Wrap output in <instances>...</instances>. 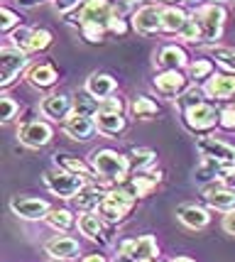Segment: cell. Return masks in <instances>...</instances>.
Segmentation results:
<instances>
[{
    "label": "cell",
    "instance_id": "cell-1",
    "mask_svg": "<svg viewBox=\"0 0 235 262\" xmlns=\"http://www.w3.org/2000/svg\"><path fill=\"white\" fill-rule=\"evenodd\" d=\"M91 169L96 171V177H101L105 184H120L130 177V157L120 155L115 149H93L89 155Z\"/></svg>",
    "mask_w": 235,
    "mask_h": 262
},
{
    "label": "cell",
    "instance_id": "cell-2",
    "mask_svg": "<svg viewBox=\"0 0 235 262\" xmlns=\"http://www.w3.org/2000/svg\"><path fill=\"white\" fill-rule=\"evenodd\" d=\"M191 17L196 20L199 30H201V42L203 45H216L223 34V25L228 12L221 3H203V5H196L191 10Z\"/></svg>",
    "mask_w": 235,
    "mask_h": 262
},
{
    "label": "cell",
    "instance_id": "cell-3",
    "mask_svg": "<svg viewBox=\"0 0 235 262\" xmlns=\"http://www.w3.org/2000/svg\"><path fill=\"white\" fill-rule=\"evenodd\" d=\"M45 186L49 189V194L56 196V199H64V201H74L81 189L89 184L86 177L81 174H74V171H67V169H47L45 171Z\"/></svg>",
    "mask_w": 235,
    "mask_h": 262
},
{
    "label": "cell",
    "instance_id": "cell-4",
    "mask_svg": "<svg viewBox=\"0 0 235 262\" xmlns=\"http://www.w3.org/2000/svg\"><path fill=\"white\" fill-rule=\"evenodd\" d=\"M135 204H137V199H133L127 191H123V189L118 186V189H108V191H105L103 201L98 204V208H96V213H98L105 223L118 226V223H123L125 218L130 216V211L135 208Z\"/></svg>",
    "mask_w": 235,
    "mask_h": 262
},
{
    "label": "cell",
    "instance_id": "cell-5",
    "mask_svg": "<svg viewBox=\"0 0 235 262\" xmlns=\"http://www.w3.org/2000/svg\"><path fill=\"white\" fill-rule=\"evenodd\" d=\"M30 67V54L20 47L5 45L0 47V89H10L15 81L25 74V69Z\"/></svg>",
    "mask_w": 235,
    "mask_h": 262
},
{
    "label": "cell",
    "instance_id": "cell-6",
    "mask_svg": "<svg viewBox=\"0 0 235 262\" xmlns=\"http://www.w3.org/2000/svg\"><path fill=\"white\" fill-rule=\"evenodd\" d=\"M115 15H118L115 5L108 3V0H81L76 10H71L67 15V20L74 23L76 27H81V25H86V23H98L108 27V23H111Z\"/></svg>",
    "mask_w": 235,
    "mask_h": 262
},
{
    "label": "cell",
    "instance_id": "cell-7",
    "mask_svg": "<svg viewBox=\"0 0 235 262\" xmlns=\"http://www.w3.org/2000/svg\"><path fill=\"white\" fill-rule=\"evenodd\" d=\"M184 125L189 127L194 135H206L216 130V125H221V111L213 103H199L184 111Z\"/></svg>",
    "mask_w": 235,
    "mask_h": 262
},
{
    "label": "cell",
    "instance_id": "cell-8",
    "mask_svg": "<svg viewBox=\"0 0 235 262\" xmlns=\"http://www.w3.org/2000/svg\"><path fill=\"white\" fill-rule=\"evenodd\" d=\"M159 257V245L152 235H140V238L123 240L118 245V260L120 262H140Z\"/></svg>",
    "mask_w": 235,
    "mask_h": 262
},
{
    "label": "cell",
    "instance_id": "cell-9",
    "mask_svg": "<svg viewBox=\"0 0 235 262\" xmlns=\"http://www.w3.org/2000/svg\"><path fill=\"white\" fill-rule=\"evenodd\" d=\"M54 137V127L49 120H27L23 125L17 127V140L20 145L30 149H39V147H47Z\"/></svg>",
    "mask_w": 235,
    "mask_h": 262
},
{
    "label": "cell",
    "instance_id": "cell-10",
    "mask_svg": "<svg viewBox=\"0 0 235 262\" xmlns=\"http://www.w3.org/2000/svg\"><path fill=\"white\" fill-rule=\"evenodd\" d=\"M74 113V96L69 93H47L39 101V115L49 123H64Z\"/></svg>",
    "mask_w": 235,
    "mask_h": 262
},
{
    "label": "cell",
    "instance_id": "cell-11",
    "mask_svg": "<svg viewBox=\"0 0 235 262\" xmlns=\"http://www.w3.org/2000/svg\"><path fill=\"white\" fill-rule=\"evenodd\" d=\"M162 15H164V8L159 3H147L142 8L133 10L130 25H133L135 32L140 34H157L162 32Z\"/></svg>",
    "mask_w": 235,
    "mask_h": 262
},
{
    "label": "cell",
    "instance_id": "cell-12",
    "mask_svg": "<svg viewBox=\"0 0 235 262\" xmlns=\"http://www.w3.org/2000/svg\"><path fill=\"white\" fill-rule=\"evenodd\" d=\"M10 211L20 221H45L52 211V206H49V201L37 199V196H12Z\"/></svg>",
    "mask_w": 235,
    "mask_h": 262
},
{
    "label": "cell",
    "instance_id": "cell-13",
    "mask_svg": "<svg viewBox=\"0 0 235 262\" xmlns=\"http://www.w3.org/2000/svg\"><path fill=\"white\" fill-rule=\"evenodd\" d=\"M162 182V174L155 169H147V171H133L125 182H120L118 186L127 191V194L133 196V199H145L155 191L157 186Z\"/></svg>",
    "mask_w": 235,
    "mask_h": 262
},
{
    "label": "cell",
    "instance_id": "cell-14",
    "mask_svg": "<svg viewBox=\"0 0 235 262\" xmlns=\"http://www.w3.org/2000/svg\"><path fill=\"white\" fill-rule=\"evenodd\" d=\"M189 74H184V71H157L152 86L162 98H179L189 89Z\"/></svg>",
    "mask_w": 235,
    "mask_h": 262
},
{
    "label": "cell",
    "instance_id": "cell-15",
    "mask_svg": "<svg viewBox=\"0 0 235 262\" xmlns=\"http://www.w3.org/2000/svg\"><path fill=\"white\" fill-rule=\"evenodd\" d=\"M235 174V164L228 162H218L211 157H201V164L196 167L194 177L199 184H216V182H228Z\"/></svg>",
    "mask_w": 235,
    "mask_h": 262
},
{
    "label": "cell",
    "instance_id": "cell-16",
    "mask_svg": "<svg viewBox=\"0 0 235 262\" xmlns=\"http://www.w3.org/2000/svg\"><path fill=\"white\" fill-rule=\"evenodd\" d=\"M203 201H206V206L213 208V211L230 213V211H235V189L225 186V182L208 184V186L203 189Z\"/></svg>",
    "mask_w": 235,
    "mask_h": 262
},
{
    "label": "cell",
    "instance_id": "cell-17",
    "mask_svg": "<svg viewBox=\"0 0 235 262\" xmlns=\"http://www.w3.org/2000/svg\"><path fill=\"white\" fill-rule=\"evenodd\" d=\"M196 149H199L201 157H211V160L235 164V145H228L225 140H218L213 135H201L196 140Z\"/></svg>",
    "mask_w": 235,
    "mask_h": 262
},
{
    "label": "cell",
    "instance_id": "cell-18",
    "mask_svg": "<svg viewBox=\"0 0 235 262\" xmlns=\"http://www.w3.org/2000/svg\"><path fill=\"white\" fill-rule=\"evenodd\" d=\"M61 130H64V135L71 137V140H76V142H89L91 137L98 133V127H96V118L93 115H81V113H71L61 123Z\"/></svg>",
    "mask_w": 235,
    "mask_h": 262
},
{
    "label": "cell",
    "instance_id": "cell-19",
    "mask_svg": "<svg viewBox=\"0 0 235 262\" xmlns=\"http://www.w3.org/2000/svg\"><path fill=\"white\" fill-rule=\"evenodd\" d=\"M189 54L179 45H164L155 52V69L157 71H184L189 67Z\"/></svg>",
    "mask_w": 235,
    "mask_h": 262
},
{
    "label": "cell",
    "instance_id": "cell-20",
    "mask_svg": "<svg viewBox=\"0 0 235 262\" xmlns=\"http://www.w3.org/2000/svg\"><path fill=\"white\" fill-rule=\"evenodd\" d=\"M203 91L208 98L213 101H228V98H233L235 96V74L230 71H216L211 79H206L203 83Z\"/></svg>",
    "mask_w": 235,
    "mask_h": 262
},
{
    "label": "cell",
    "instance_id": "cell-21",
    "mask_svg": "<svg viewBox=\"0 0 235 262\" xmlns=\"http://www.w3.org/2000/svg\"><path fill=\"white\" fill-rule=\"evenodd\" d=\"M45 252L49 257L69 262V260H76L78 255H81V245H78V240L71 238V235H54L52 240L45 243Z\"/></svg>",
    "mask_w": 235,
    "mask_h": 262
},
{
    "label": "cell",
    "instance_id": "cell-22",
    "mask_svg": "<svg viewBox=\"0 0 235 262\" xmlns=\"http://www.w3.org/2000/svg\"><path fill=\"white\" fill-rule=\"evenodd\" d=\"M177 221L189 230H203L211 223V213L199 204H181L177 208Z\"/></svg>",
    "mask_w": 235,
    "mask_h": 262
},
{
    "label": "cell",
    "instance_id": "cell-23",
    "mask_svg": "<svg viewBox=\"0 0 235 262\" xmlns=\"http://www.w3.org/2000/svg\"><path fill=\"white\" fill-rule=\"evenodd\" d=\"M83 89H86V91H89L93 98L103 101V98H111V96H115V91H118V81L113 79L111 74H103V71H93L89 79H86Z\"/></svg>",
    "mask_w": 235,
    "mask_h": 262
},
{
    "label": "cell",
    "instance_id": "cell-24",
    "mask_svg": "<svg viewBox=\"0 0 235 262\" xmlns=\"http://www.w3.org/2000/svg\"><path fill=\"white\" fill-rule=\"evenodd\" d=\"M103 221L96 211H81V216H78V221H76V228H78V233L83 235V238H89V240H93V243H105V228H103Z\"/></svg>",
    "mask_w": 235,
    "mask_h": 262
},
{
    "label": "cell",
    "instance_id": "cell-25",
    "mask_svg": "<svg viewBox=\"0 0 235 262\" xmlns=\"http://www.w3.org/2000/svg\"><path fill=\"white\" fill-rule=\"evenodd\" d=\"M27 81H30V86L37 89V91H47V89H52L56 81H59V74H56L54 64L42 61V64H34V67L27 71Z\"/></svg>",
    "mask_w": 235,
    "mask_h": 262
},
{
    "label": "cell",
    "instance_id": "cell-26",
    "mask_svg": "<svg viewBox=\"0 0 235 262\" xmlns=\"http://www.w3.org/2000/svg\"><path fill=\"white\" fill-rule=\"evenodd\" d=\"M93 118H96V127H98V133L103 137H118L127 130V118L123 113H103V111H98Z\"/></svg>",
    "mask_w": 235,
    "mask_h": 262
},
{
    "label": "cell",
    "instance_id": "cell-27",
    "mask_svg": "<svg viewBox=\"0 0 235 262\" xmlns=\"http://www.w3.org/2000/svg\"><path fill=\"white\" fill-rule=\"evenodd\" d=\"M189 23V15L177 8V5H164V15H162V32L167 34H181L184 25Z\"/></svg>",
    "mask_w": 235,
    "mask_h": 262
},
{
    "label": "cell",
    "instance_id": "cell-28",
    "mask_svg": "<svg viewBox=\"0 0 235 262\" xmlns=\"http://www.w3.org/2000/svg\"><path fill=\"white\" fill-rule=\"evenodd\" d=\"M54 164L59 167V169H67V171H74V174H81V177H86L89 182L98 179V177H96V171L91 169L89 162L78 160V157H74V155H54Z\"/></svg>",
    "mask_w": 235,
    "mask_h": 262
},
{
    "label": "cell",
    "instance_id": "cell-29",
    "mask_svg": "<svg viewBox=\"0 0 235 262\" xmlns=\"http://www.w3.org/2000/svg\"><path fill=\"white\" fill-rule=\"evenodd\" d=\"M127 111H130V115L135 120H152L159 113V105L149 96H135L130 101V105H127Z\"/></svg>",
    "mask_w": 235,
    "mask_h": 262
},
{
    "label": "cell",
    "instance_id": "cell-30",
    "mask_svg": "<svg viewBox=\"0 0 235 262\" xmlns=\"http://www.w3.org/2000/svg\"><path fill=\"white\" fill-rule=\"evenodd\" d=\"M76 221L78 218L74 216L69 208H52L49 216L45 218V223L52 230H56V233H67V230H71L74 226H76Z\"/></svg>",
    "mask_w": 235,
    "mask_h": 262
},
{
    "label": "cell",
    "instance_id": "cell-31",
    "mask_svg": "<svg viewBox=\"0 0 235 262\" xmlns=\"http://www.w3.org/2000/svg\"><path fill=\"white\" fill-rule=\"evenodd\" d=\"M103 196H105V191H103V189L93 186V184H86V186L81 189V194L74 199V204H76L78 211H96V208H98V204L103 201Z\"/></svg>",
    "mask_w": 235,
    "mask_h": 262
},
{
    "label": "cell",
    "instance_id": "cell-32",
    "mask_svg": "<svg viewBox=\"0 0 235 262\" xmlns=\"http://www.w3.org/2000/svg\"><path fill=\"white\" fill-rule=\"evenodd\" d=\"M130 167L133 171H147V169H155L157 164V152L149 147H133L130 149Z\"/></svg>",
    "mask_w": 235,
    "mask_h": 262
},
{
    "label": "cell",
    "instance_id": "cell-33",
    "mask_svg": "<svg viewBox=\"0 0 235 262\" xmlns=\"http://www.w3.org/2000/svg\"><path fill=\"white\" fill-rule=\"evenodd\" d=\"M101 111V101L98 98H93L86 89L83 91H78L74 96V113H81V115H96Z\"/></svg>",
    "mask_w": 235,
    "mask_h": 262
},
{
    "label": "cell",
    "instance_id": "cell-34",
    "mask_svg": "<svg viewBox=\"0 0 235 262\" xmlns=\"http://www.w3.org/2000/svg\"><path fill=\"white\" fill-rule=\"evenodd\" d=\"M186 74H189L191 81H206L216 74V64H213L211 59H194V61H189V67H186Z\"/></svg>",
    "mask_w": 235,
    "mask_h": 262
},
{
    "label": "cell",
    "instance_id": "cell-35",
    "mask_svg": "<svg viewBox=\"0 0 235 262\" xmlns=\"http://www.w3.org/2000/svg\"><path fill=\"white\" fill-rule=\"evenodd\" d=\"M52 42H54V34L49 32V30H45V27H37V30H32V37H30V45H27V54H37V52H45V49H49L52 47Z\"/></svg>",
    "mask_w": 235,
    "mask_h": 262
},
{
    "label": "cell",
    "instance_id": "cell-36",
    "mask_svg": "<svg viewBox=\"0 0 235 262\" xmlns=\"http://www.w3.org/2000/svg\"><path fill=\"white\" fill-rule=\"evenodd\" d=\"M211 57L216 59V64L218 67H223L225 71H230V74H235V49H230V47H211Z\"/></svg>",
    "mask_w": 235,
    "mask_h": 262
},
{
    "label": "cell",
    "instance_id": "cell-37",
    "mask_svg": "<svg viewBox=\"0 0 235 262\" xmlns=\"http://www.w3.org/2000/svg\"><path fill=\"white\" fill-rule=\"evenodd\" d=\"M17 115H20V103L15 101L12 96L3 93V96H0V120L8 125V123H12Z\"/></svg>",
    "mask_w": 235,
    "mask_h": 262
},
{
    "label": "cell",
    "instance_id": "cell-38",
    "mask_svg": "<svg viewBox=\"0 0 235 262\" xmlns=\"http://www.w3.org/2000/svg\"><path fill=\"white\" fill-rule=\"evenodd\" d=\"M78 32H81V37H83L86 42L98 45L103 37H105L108 27H105V25H98V23H86V25H81V27H78Z\"/></svg>",
    "mask_w": 235,
    "mask_h": 262
},
{
    "label": "cell",
    "instance_id": "cell-39",
    "mask_svg": "<svg viewBox=\"0 0 235 262\" xmlns=\"http://www.w3.org/2000/svg\"><path fill=\"white\" fill-rule=\"evenodd\" d=\"M20 23H23V17L17 15L15 10H10V8H0V32L3 34H10L12 30H17L20 27Z\"/></svg>",
    "mask_w": 235,
    "mask_h": 262
},
{
    "label": "cell",
    "instance_id": "cell-40",
    "mask_svg": "<svg viewBox=\"0 0 235 262\" xmlns=\"http://www.w3.org/2000/svg\"><path fill=\"white\" fill-rule=\"evenodd\" d=\"M203 98H208V96H206V91H203L201 86H189V89L181 93L177 101H179V105L186 111V108H191V105H199V103H203Z\"/></svg>",
    "mask_w": 235,
    "mask_h": 262
},
{
    "label": "cell",
    "instance_id": "cell-41",
    "mask_svg": "<svg viewBox=\"0 0 235 262\" xmlns=\"http://www.w3.org/2000/svg\"><path fill=\"white\" fill-rule=\"evenodd\" d=\"M184 42H189V45H201V30H199V25H196V20L189 15V23L184 25V30H181L179 34Z\"/></svg>",
    "mask_w": 235,
    "mask_h": 262
},
{
    "label": "cell",
    "instance_id": "cell-42",
    "mask_svg": "<svg viewBox=\"0 0 235 262\" xmlns=\"http://www.w3.org/2000/svg\"><path fill=\"white\" fill-rule=\"evenodd\" d=\"M8 37H10V45H12V47L27 49V45H30V37H32V30H30V27H23V25H20V27H17V30H12V32L8 34Z\"/></svg>",
    "mask_w": 235,
    "mask_h": 262
},
{
    "label": "cell",
    "instance_id": "cell-43",
    "mask_svg": "<svg viewBox=\"0 0 235 262\" xmlns=\"http://www.w3.org/2000/svg\"><path fill=\"white\" fill-rule=\"evenodd\" d=\"M101 111L103 113H125V103L120 98L111 96V98H103L101 101Z\"/></svg>",
    "mask_w": 235,
    "mask_h": 262
},
{
    "label": "cell",
    "instance_id": "cell-44",
    "mask_svg": "<svg viewBox=\"0 0 235 262\" xmlns=\"http://www.w3.org/2000/svg\"><path fill=\"white\" fill-rule=\"evenodd\" d=\"M221 127L228 133H235V105H228L221 111Z\"/></svg>",
    "mask_w": 235,
    "mask_h": 262
},
{
    "label": "cell",
    "instance_id": "cell-45",
    "mask_svg": "<svg viewBox=\"0 0 235 262\" xmlns=\"http://www.w3.org/2000/svg\"><path fill=\"white\" fill-rule=\"evenodd\" d=\"M130 27H133V25L125 23L123 15H115L111 23H108V32H113V34H125L127 30H130Z\"/></svg>",
    "mask_w": 235,
    "mask_h": 262
},
{
    "label": "cell",
    "instance_id": "cell-46",
    "mask_svg": "<svg viewBox=\"0 0 235 262\" xmlns=\"http://www.w3.org/2000/svg\"><path fill=\"white\" fill-rule=\"evenodd\" d=\"M52 5H54L56 12L69 15L71 10H76V8H78V0H52Z\"/></svg>",
    "mask_w": 235,
    "mask_h": 262
},
{
    "label": "cell",
    "instance_id": "cell-47",
    "mask_svg": "<svg viewBox=\"0 0 235 262\" xmlns=\"http://www.w3.org/2000/svg\"><path fill=\"white\" fill-rule=\"evenodd\" d=\"M223 230L228 235H235V211H230V213L223 216Z\"/></svg>",
    "mask_w": 235,
    "mask_h": 262
},
{
    "label": "cell",
    "instance_id": "cell-48",
    "mask_svg": "<svg viewBox=\"0 0 235 262\" xmlns=\"http://www.w3.org/2000/svg\"><path fill=\"white\" fill-rule=\"evenodd\" d=\"M42 3H47V0H15V5H17V8H23V10H32V8H39Z\"/></svg>",
    "mask_w": 235,
    "mask_h": 262
},
{
    "label": "cell",
    "instance_id": "cell-49",
    "mask_svg": "<svg viewBox=\"0 0 235 262\" xmlns=\"http://www.w3.org/2000/svg\"><path fill=\"white\" fill-rule=\"evenodd\" d=\"M81 262H108L103 255H98V252H93V255H86V257H81Z\"/></svg>",
    "mask_w": 235,
    "mask_h": 262
},
{
    "label": "cell",
    "instance_id": "cell-50",
    "mask_svg": "<svg viewBox=\"0 0 235 262\" xmlns=\"http://www.w3.org/2000/svg\"><path fill=\"white\" fill-rule=\"evenodd\" d=\"M169 262H196V260H191V257H172Z\"/></svg>",
    "mask_w": 235,
    "mask_h": 262
},
{
    "label": "cell",
    "instance_id": "cell-51",
    "mask_svg": "<svg viewBox=\"0 0 235 262\" xmlns=\"http://www.w3.org/2000/svg\"><path fill=\"white\" fill-rule=\"evenodd\" d=\"M140 262H162L159 257H152V260H140Z\"/></svg>",
    "mask_w": 235,
    "mask_h": 262
},
{
    "label": "cell",
    "instance_id": "cell-52",
    "mask_svg": "<svg viewBox=\"0 0 235 262\" xmlns=\"http://www.w3.org/2000/svg\"><path fill=\"white\" fill-rule=\"evenodd\" d=\"M47 262H64V260H56V257H49V260Z\"/></svg>",
    "mask_w": 235,
    "mask_h": 262
},
{
    "label": "cell",
    "instance_id": "cell-53",
    "mask_svg": "<svg viewBox=\"0 0 235 262\" xmlns=\"http://www.w3.org/2000/svg\"><path fill=\"white\" fill-rule=\"evenodd\" d=\"M157 3H174V0H157Z\"/></svg>",
    "mask_w": 235,
    "mask_h": 262
},
{
    "label": "cell",
    "instance_id": "cell-54",
    "mask_svg": "<svg viewBox=\"0 0 235 262\" xmlns=\"http://www.w3.org/2000/svg\"><path fill=\"white\" fill-rule=\"evenodd\" d=\"M233 105H235V103H233Z\"/></svg>",
    "mask_w": 235,
    "mask_h": 262
}]
</instances>
